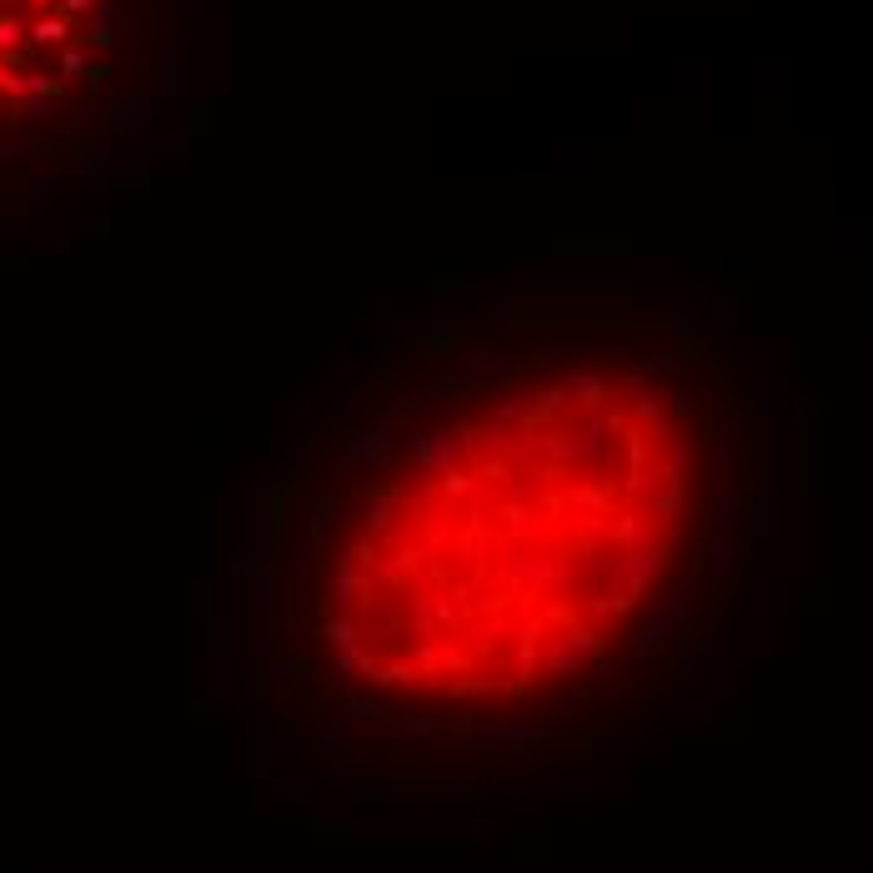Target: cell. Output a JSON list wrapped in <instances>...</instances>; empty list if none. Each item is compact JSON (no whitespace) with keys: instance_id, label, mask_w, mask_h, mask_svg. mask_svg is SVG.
Masks as SVG:
<instances>
[{"instance_id":"cell-1","label":"cell","mask_w":873,"mask_h":873,"mask_svg":"<svg viewBox=\"0 0 873 873\" xmlns=\"http://www.w3.org/2000/svg\"><path fill=\"white\" fill-rule=\"evenodd\" d=\"M768 477L748 357L673 321H502L352 357L261 467V517L301 603L362 618L347 647L447 652L427 688L462 698L577 673L688 592H733Z\"/></svg>"}]
</instances>
